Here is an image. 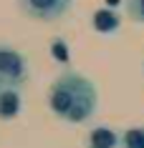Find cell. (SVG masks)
Returning a JSON list of instances; mask_svg holds the SVG:
<instances>
[{"mask_svg": "<svg viewBox=\"0 0 144 148\" xmlns=\"http://www.w3.org/2000/svg\"><path fill=\"white\" fill-rule=\"evenodd\" d=\"M48 106L58 118L68 123H83L99 106V90L79 70H63L48 90Z\"/></svg>", "mask_w": 144, "mask_h": 148, "instance_id": "6da1fadb", "label": "cell"}, {"mask_svg": "<svg viewBox=\"0 0 144 148\" xmlns=\"http://www.w3.org/2000/svg\"><path fill=\"white\" fill-rule=\"evenodd\" d=\"M28 80V60L13 45L0 43V90L3 88H23Z\"/></svg>", "mask_w": 144, "mask_h": 148, "instance_id": "7a4b0ae2", "label": "cell"}, {"mask_svg": "<svg viewBox=\"0 0 144 148\" xmlns=\"http://www.w3.org/2000/svg\"><path fill=\"white\" fill-rule=\"evenodd\" d=\"M73 0H18V5L28 18L35 20H58L71 10Z\"/></svg>", "mask_w": 144, "mask_h": 148, "instance_id": "3957f363", "label": "cell"}, {"mask_svg": "<svg viewBox=\"0 0 144 148\" xmlns=\"http://www.w3.org/2000/svg\"><path fill=\"white\" fill-rule=\"evenodd\" d=\"M23 110V93L20 88H3L0 90V121L18 118Z\"/></svg>", "mask_w": 144, "mask_h": 148, "instance_id": "277c9868", "label": "cell"}, {"mask_svg": "<svg viewBox=\"0 0 144 148\" xmlns=\"http://www.w3.org/2000/svg\"><path fill=\"white\" fill-rule=\"evenodd\" d=\"M119 146H121V136L111 131L109 125H96L88 131L86 148H119Z\"/></svg>", "mask_w": 144, "mask_h": 148, "instance_id": "5b68a950", "label": "cell"}, {"mask_svg": "<svg viewBox=\"0 0 144 148\" xmlns=\"http://www.w3.org/2000/svg\"><path fill=\"white\" fill-rule=\"evenodd\" d=\"M91 23H94V30H96V33H104V35H109V33L119 30L121 18H119V13H114L111 8H99V10H94Z\"/></svg>", "mask_w": 144, "mask_h": 148, "instance_id": "8992f818", "label": "cell"}, {"mask_svg": "<svg viewBox=\"0 0 144 148\" xmlns=\"http://www.w3.org/2000/svg\"><path fill=\"white\" fill-rule=\"evenodd\" d=\"M121 148H144V128H127L121 136Z\"/></svg>", "mask_w": 144, "mask_h": 148, "instance_id": "52a82bcc", "label": "cell"}, {"mask_svg": "<svg viewBox=\"0 0 144 148\" xmlns=\"http://www.w3.org/2000/svg\"><path fill=\"white\" fill-rule=\"evenodd\" d=\"M127 15L136 23H144V0H124Z\"/></svg>", "mask_w": 144, "mask_h": 148, "instance_id": "ba28073f", "label": "cell"}, {"mask_svg": "<svg viewBox=\"0 0 144 148\" xmlns=\"http://www.w3.org/2000/svg\"><path fill=\"white\" fill-rule=\"evenodd\" d=\"M51 53H53L56 60L63 63V65L68 63V50H66V43H63V40H53V43H51Z\"/></svg>", "mask_w": 144, "mask_h": 148, "instance_id": "9c48e42d", "label": "cell"}]
</instances>
